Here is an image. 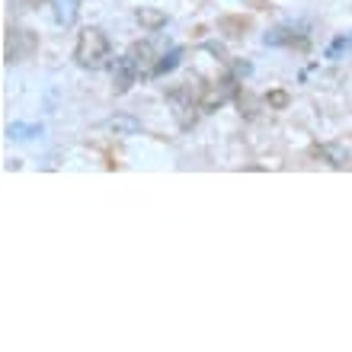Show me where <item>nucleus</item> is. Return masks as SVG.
<instances>
[{"label":"nucleus","instance_id":"obj_7","mask_svg":"<svg viewBox=\"0 0 352 352\" xmlns=\"http://www.w3.org/2000/svg\"><path fill=\"white\" fill-rule=\"evenodd\" d=\"M266 102H269V106H276V109H285V106H288V93L285 90H272L266 96Z\"/></svg>","mask_w":352,"mask_h":352},{"label":"nucleus","instance_id":"obj_1","mask_svg":"<svg viewBox=\"0 0 352 352\" xmlns=\"http://www.w3.org/2000/svg\"><path fill=\"white\" fill-rule=\"evenodd\" d=\"M106 58H109V38H106V32L96 26H87L77 32V42H74V61L80 67H90V71H96V67L106 65Z\"/></svg>","mask_w":352,"mask_h":352},{"label":"nucleus","instance_id":"obj_3","mask_svg":"<svg viewBox=\"0 0 352 352\" xmlns=\"http://www.w3.org/2000/svg\"><path fill=\"white\" fill-rule=\"evenodd\" d=\"M234 93H237V84H234V80H221V84H212L208 90L202 93L199 106H202L205 112H214V109H221V106L231 100Z\"/></svg>","mask_w":352,"mask_h":352},{"label":"nucleus","instance_id":"obj_2","mask_svg":"<svg viewBox=\"0 0 352 352\" xmlns=\"http://www.w3.org/2000/svg\"><path fill=\"white\" fill-rule=\"evenodd\" d=\"M122 61L135 71V77H154V67H157V55L148 42H135V45L122 55Z\"/></svg>","mask_w":352,"mask_h":352},{"label":"nucleus","instance_id":"obj_6","mask_svg":"<svg viewBox=\"0 0 352 352\" xmlns=\"http://www.w3.org/2000/svg\"><path fill=\"white\" fill-rule=\"evenodd\" d=\"M179 48H173L170 55H164V58H157V67H154V77H160V74H167V71H173L176 65H179Z\"/></svg>","mask_w":352,"mask_h":352},{"label":"nucleus","instance_id":"obj_4","mask_svg":"<svg viewBox=\"0 0 352 352\" xmlns=\"http://www.w3.org/2000/svg\"><path fill=\"white\" fill-rule=\"evenodd\" d=\"M112 80H116V93H125L138 77H135V71L119 58V61H116V71H112Z\"/></svg>","mask_w":352,"mask_h":352},{"label":"nucleus","instance_id":"obj_8","mask_svg":"<svg viewBox=\"0 0 352 352\" xmlns=\"http://www.w3.org/2000/svg\"><path fill=\"white\" fill-rule=\"evenodd\" d=\"M29 3H45V0H29Z\"/></svg>","mask_w":352,"mask_h":352},{"label":"nucleus","instance_id":"obj_5","mask_svg":"<svg viewBox=\"0 0 352 352\" xmlns=\"http://www.w3.org/2000/svg\"><path fill=\"white\" fill-rule=\"evenodd\" d=\"M138 23L148 29H160L164 23H167V16L164 13H157V10H138Z\"/></svg>","mask_w":352,"mask_h":352}]
</instances>
